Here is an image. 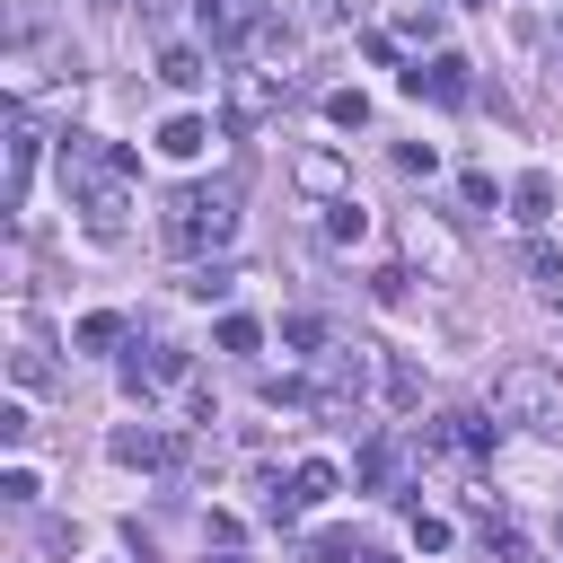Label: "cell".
Returning <instances> with one entry per match:
<instances>
[{
	"instance_id": "1",
	"label": "cell",
	"mask_w": 563,
	"mask_h": 563,
	"mask_svg": "<svg viewBox=\"0 0 563 563\" xmlns=\"http://www.w3.org/2000/svg\"><path fill=\"white\" fill-rule=\"evenodd\" d=\"M132 150H97L88 132H62V185L88 220V238H123V211H132Z\"/></svg>"
},
{
	"instance_id": "2",
	"label": "cell",
	"mask_w": 563,
	"mask_h": 563,
	"mask_svg": "<svg viewBox=\"0 0 563 563\" xmlns=\"http://www.w3.org/2000/svg\"><path fill=\"white\" fill-rule=\"evenodd\" d=\"M158 238H167V255L202 264L211 246L238 238V185H229V176H220V185H176L167 211H158Z\"/></svg>"
},
{
	"instance_id": "3",
	"label": "cell",
	"mask_w": 563,
	"mask_h": 563,
	"mask_svg": "<svg viewBox=\"0 0 563 563\" xmlns=\"http://www.w3.org/2000/svg\"><path fill=\"white\" fill-rule=\"evenodd\" d=\"M493 422H528V431L563 440V378L545 361H501L493 369Z\"/></svg>"
},
{
	"instance_id": "4",
	"label": "cell",
	"mask_w": 563,
	"mask_h": 563,
	"mask_svg": "<svg viewBox=\"0 0 563 563\" xmlns=\"http://www.w3.org/2000/svg\"><path fill=\"white\" fill-rule=\"evenodd\" d=\"M282 97H290V70H264V62H238V70H220V114H229V132H255V123H273V114H282Z\"/></svg>"
},
{
	"instance_id": "5",
	"label": "cell",
	"mask_w": 563,
	"mask_h": 563,
	"mask_svg": "<svg viewBox=\"0 0 563 563\" xmlns=\"http://www.w3.org/2000/svg\"><path fill=\"white\" fill-rule=\"evenodd\" d=\"M106 449H114V466H150V475H167V466L185 457V440H176V431H158V422H123Z\"/></svg>"
},
{
	"instance_id": "6",
	"label": "cell",
	"mask_w": 563,
	"mask_h": 563,
	"mask_svg": "<svg viewBox=\"0 0 563 563\" xmlns=\"http://www.w3.org/2000/svg\"><path fill=\"white\" fill-rule=\"evenodd\" d=\"M405 88H413V97H431V106H466V97H475V79H466V62H457V53L413 62V70H405Z\"/></svg>"
},
{
	"instance_id": "7",
	"label": "cell",
	"mask_w": 563,
	"mask_h": 563,
	"mask_svg": "<svg viewBox=\"0 0 563 563\" xmlns=\"http://www.w3.org/2000/svg\"><path fill=\"white\" fill-rule=\"evenodd\" d=\"M493 440H501V422H484V413H440V422H422V449H457V457H493Z\"/></svg>"
},
{
	"instance_id": "8",
	"label": "cell",
	"mask_w": 563,
	"mask_h": 563,
	"mask_svg": "<svg viewBox=\"0 0 563 563\" xmlns=\"http://www.w3.org/2000/svg\"><path fill=\"white\" fill-rule=\"evenodd\" d=\"M35 150H44L35 114H26V106H9V211H26V185H35Z\"/></svg>"
},
{
	"instance_id": "9",
	"label": "cell",
	"mask_w": 563,
	"mask_h": 563,
	"mask_svg": "<svg viewBox=\"0 0 563 563\" xmlns=\"http://www.w3.org/2000/svg\"><path fill=\"white\" fill-rule=\"evenodd\" d=\"M290 176H299V194H317V202H343V194H352V167H343V150H325V141L299 150Z\"/></svg>"
},
{
	"instance_id": "10",
	"label": "cell",
	"mask_w": 563,
	"mask_h": 563,
	"mask_svg": "<svg viewBox=\"0 0 563 563\" xmlns=\"http://www.w3.org/2000/svg\"><path fill=\"white\" fill-rule=\"evenodd\" d=\"M123 387H132V396H158V387H185V352H176V343H141V352L123 361Z\"/></svg>"
},
{
	"instance_id": "11",
	"label": "cell",
	"mask_w": 563,
	"mask_h": 563,
	"mask_svg": "<svg viewBox=\"0 0 563 563\" xmlns=\"http://www.w3.org/2000/svg\"><path fill=\"white\" fill-rule=\"evenodd\" d=\"M194 26H202L211 44H238V35L264 26V9H246V0H194Z\"/></svg>"
},
{
	"instance_id": "12",
	"label": "cell",
	"mask_w": 563,
	"mask_h": 563,
	"mask_svg": "<svg viewBox=\"0 0 563 563\" xmlns=\"http://www.w3.org/2000/svg\"><path fill=\"white\" fill-rule=\"evenodd\" d=\"M510 220H519V229H545V220H554V176H545V167H528V176L510 185Z\"/></svg>"
},
{
	"instance_id": "13",
	"label": "cell",
	"mask_w": 563,
	"mask_h": 563,
	"mask_svg": "<svg viewBox=\"0 0 563 563\" xmlns=\"http://www.w3.org/2000/svg\"><path fill=\"white\" fill-rule=\"evenodd\" d=\"M361 484L369 493H405V449L396 440H361Z\"/></svg>"
},
{
	"instance_id": "14",
	"label": "cell",
	"mask_w": 563,
	"mask_h": 563,
	"mask_svg": "<svg viewBox=\"0 0 563 563\" xmlns=\"http://www.w3.org/2000/svg\"><path fill=\"white\" fill-rule=\"evenodd\" d=\"M334 493H343V475H334L325 457H299V466H290V501H299V510H325Z\"/></svg>"
},
{
	"instance_id": "15",
	"label": "cell",
	"mask_w": 563,
	"mask_h": 563,
	"mask_svg": "<svg viewBox=\"0 0 563 563\" xmlns=\"http://www.w3.org/2000/svg\"><path fill=\"white\" fill-rule=\"evenodd\" d=\"M405 246H413V255H422L431 273H457V238H449L440 220H422V211H413V229H405Z\"/></svg>"
},
{
	"instance_id": "16",
	"label": "cell",
	"mask_w": 563,
	"mask_h": 563,
	"mask_svg": "<svg viewBox=\"0 0 563 563\" xmlns=\"http://www.w3.org/2000/svg\"><path fill=\"white\" fill-rule=\"evenodd\" d=\"M158 150H167V158H202V150H211V123H202V114H167V123H158Z\"/></svg>"
},
{
	"instance_id": "17",
	"label": "cell",
	"mask_w": 563,
	"mask_h": 563,
	"mask_svg": "<svg viewBox=\"0 0 563 563\" xmlns=\"http://www.w3.org/2000/svg\"><path fill=\"white\" fill-rule=\"evenodd\" d=\"M528 290H537V299H545V308H563V255H554V246H545V238H537V246H528Z\"/></svg>"
},
{
	"instance_id": "18",
	"label": "cell",
	"mask_w": 563,
	"mask_h": 563,
	"mask_svg": "<svg viewBox=\"0 0 563 563\" xmlns=\"http://www.w3.org/2000/svg\"><path fill=\"white\" fill-rule=\"evenodd\" d=\"M158 79H167V88H202V79H211V62H202L194 44H167V53H158Z\"/></svg>"
},
{
	"instance_id": "19",
	"label": "cell",
	"mask_w": 563,
	"mask_h": 563,
	"mask_svg": "<svg viewBox=\"0 0 563 563\" xmlns=\"http://www.w3.org/2000/svg\"><path fill=\"white\" fill-rule=\"evenodd\" d=\"M282 343H290V352H308V361H325V352H334V343H325V317H308V308H290V317H282Z\"/></svg>"
},
{
	"instance_id": "20",
	"label": "cell",
	"mask_w": 563,
	"mask_h": 563,
	"mask_svg": "<svg viewBox=\"0 0 563 563\" xmlns=\"http://www.w3.org/2000/svg\"><path fill=\"white\" fill-rule=\"evenodd\" d=\"M325 238H343V246H361V238H369V211H361L352 194H343V202H325Z\"/></svg>"
},
{
	"instance_id": "21",
	"label": "cell",
	"mask_w": 563,
	"mask_h": 563,
	"mask_svg": "<svg viewBox=\"0 0 563 563\" xmlns=\"http://www.w3.org/2000/svg\"><path fill=\"white\" fill-rule=\"evenodd\" d=\"M325 123H334V132H361V123H369V97H361V88H334V97H325Z\"/></svg>"
},
{
	"instance_id": "22",
	"label": "cell",
	"mask_w": 563,
	"mask_h": 563,
	"mask_svg": "<svg viewBox=\"0 0 563 563\" xmlns=\"http://www.w3.org/2000/svg\"><path fill=\"white\" fill-rule=\"evenodd\" d=\"M114 343H123V317H114V308L79 317V352H114Z\"/></svg>"
},
{
	"instance_id": "23",
	"label": "cell",
	"mask_w": 563,
	"mask_h": 563,
	"mask_svg": "<svg viewBox=\"0 0 563 563\" xmlns=\"http://www.w3.org/2000/svg\"><path fill=\"white\" fill-rule=\"evenodd\" d=\"M211 343H220V352H255V343H264V325H255V317H220V325H211Z\"/></svg>"
},
{
	"instance_id": "24",
	"label": "cell",
	"mask_w": 563,
	"mask_h": 563,
	"mask_svg": "<svg viewBox=\"0 0 563 563\" xmlns=\"http://www.w3.org/2000/svg\"><path fill=\"white\" fill-rule=\"evenodd\" d=\"M9 369H18V387H53V352H44V343H18Z\"/></svg>"
},
{
	"instance_id": "25",
	"label": "cell",
	"mask_w": 563,
	"mask_h": 563,
	"mask_svg": "<svg viewBox=\"0 0 563 563\" xmlns=\"http://www.w3.org/2000/svg\"><path fill=\"white\" fill-rule=\"evenodd\" d=\"M387 405H422V369L413 361H387Z\"/></svg>"
},
{
	"instance_id": "26",
	"label": "cell",
	"mask_w": 563,
	"mask_h": 563,
	"mask_svg": "<svg viewBox=\"0 0 563 563\" xmlns=\"http://www.w3.org/2000/svg\"><path fill=\"white\" fill-rule=\"evenodd\" d=\"M185 290H194V299H202V308H211V299H229V290H238V282H229V273H220V264H194V282H185Z\"/></svg>"
},
{
	"instance_id": "27",
	"label": "cell",
	"mask_w": 563,
	"mask_h": 563,
	"mask_svg": "<svg viewBox=\"0 0 563 563\" xmlns=\"http://www.w3.org/2000/svg\"><path fill=\"white\" fill-rule=\"evenodd\" d=\"M35 493H44V484H35V466H9V475H0V501H18V510H26Z\"/></svg>"
},
{
	"instance_id": "28",
	"label": "cell",
	"mask_w": 563,
	"mask_h": 563,
	"mask_svg": "<svg viewBox=\"0 0 563 563\" xmlns=\"http://www.w3.org/2000/svg\"><path fill=\"white\" fill-rule=\"evenodd\" d=\"M396 167H405V176H431V167H440V150H431V141H405V150H396Z\"/></svg>"
},
{
	"instance_id": "29",
	"label": "cell",
	"mask_w": 563,
	"mask_h": 563,
	"mask_svg": "<svg viewBox=\"0 0 563 563\" xmlns=\"http://www.w3.org/2000/svg\"><path fill=\"white\" fill-rule=\"evenodd\" d=\"M413 545H422V554H440V545H449V519H431V510H413Z\"/></svg>"
},
{
	"instance_id": "30",
	"label": "cell",
	"mask_w": 563,
	"mask_h": 563,
	"mask_svg": "<svg viewBox=\"0 0 563 563\" xmlns=\"http://www.w3.org/2000/svg\"><path fill=\"white\" fill-rule=\"evenodd\" d=\"M26 431H35V422H26V405H0V440H9V449H26Z\"/></svg>"
},
{
	"instance_id": "31",
	"label": "cell",
	"mask_w": 563,
	"mask_h": 563,
	"mask_svg": "<svg viewBox=\"0 0 563 563\" xmlns=\"http://www.w3.org/2000/svg\"><path fill=\"white\" fill-rule=\"evenodd\" d=\"M361 563H396V554H369V545H361Z\"/></svg>"
},
{
	"instance_id": "32",
	"label": "cell",
	"mask_w": 563,
	"mask_h": 563,
	"mask_svg": "<svg viewBox=\"0 0 563 563\" xmlns=\"http://www.w3.org/2000/svg\"><path fill=\"white\" fill-rule=\"evenodd\" d=\"M484 9H493V0H484Z\"/></svg>"
}]
</instances>
